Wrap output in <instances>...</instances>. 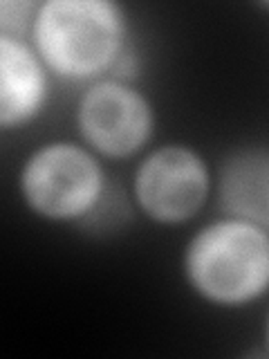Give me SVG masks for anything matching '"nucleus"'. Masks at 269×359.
I'll return each instance as SVG.
<instances>
[{
    "label": "nucleus",
    "instance_id": "f257e3e1",
    "mask_svg": "<svg viewBox=\"0 0 269 359\" xmlns=\"http://www.w3.org/2000/svg\"><path fill=\"white\" fill-rule=\"evenodd\" d=\"M32 32L45 67L67 81L112 72L128 50L126 16L110 0H48L39 5Z\"/></svg>",
    "mask_w": 269,
    "mask_h": 359
},
{
    "label": "nucleus",
    "instance_id": "f03ea898",
    "mask_svg": "<svg viewBox=\"0 0 269 359\" xmlns=\"http://www.w3.org/2000/svg\"><path fill=\"white\" fill-rule=\"evenodd\" d=\"M184 274L202 299L244 306L269 290V233L240 218L202 227L184 252Z\"/></svg>",
    "mask_w": 269,
    "mask_h": 359
},
{
    "label": "nucleus",
    "instance_id": "7ed1b4c3",
    "mask_svg": "<svg viewBox=\"0 0 269 359\" xmlns=\"http://www.w3.org/2000/svg\"><path fill=\"white\" fill-rule=\"evenodd\" d=\"M20 194L41 218L85 220L106 196V175L97 157L83 146L52 142L27 157L20 171Z\"/></svg>",
    "mask_w": 269,
    "mask_h": 359
},
{
    "label": "nucleus",
    "instance_id": "20e7f679",
    "mask_svg": "<svg viewBox=\"0 0 269 359\" xmlns=\"http://www.w3.org/2000/svg\"><path fill=\"white\" fill-rule=\"evenodd\" d=\"M134 200L155 222L179 224L202 209L211 191L207 162L182 144H168L144 157L134 173Z\"/></svg>",
    "mask_w": 269,
    "mask_h": 359
},
{
    "label": "nucleus",
    "instance_id": "39448f33",
    "mask_svg": "<svg viewBox=\"0 0 269 359\" xmlns=\"http://www.w3.org/2000/svg\"><path fill=\"white\" fill-rule=\"evenodd\" d=\"M76 126L92 151L115 160L130 157L151 140L153 106L126 81H99L78 99Z\"/></svg>",
    "mask_w": 269,
    "mask_h": 359
},
{
    "label": "nucleus",
    "instance_id": "423d86ee",
    "mask_svg": "<svg viewBox=\"0 0 269 359\" xmlns=\"http://www.w3.org/2000/svg\"><path fill=\"white\" fill-rule=\"evenodd\" d=\"M48 99V67L22 39L0 36V126L16 128Z\"/></svg>",
    "mask_w": 269,
    "mask_h": 359
},
{
    "label": "nucleus",
    "instance_id": "0eeeda50",
    "mask_svg": "<svg viewBox=\"0 0 269 359\" xmlns=\"http://www.w3.org/2000/svg\"><path fill=\"white\" fill-rule=\"evenodd\" d=\"M218 200L231 218L269 227V151L242 149L220 166Z\"/></svg>",
    "mask_w": 269,
    "mask_h": 359
},
{
    "label": "nucleus",
    "instance_id": "6e6552de",
    "mask_svg": "<svg viewBox=\"0 0 269 359\" xmlns=\"http://www.w3.org/2000/svg\"><path fill=\"white\" fill-rule=\"evenodd\" d=\"M39 5L32 0H5L0 5V32L3 36L20 39L27 27H34Z\"/></svg>",
    "mask_w": 269,
    "mask_h": 359
},
{
    "label": "nucleus",
    "instance_id": "1a4fd4ad",
    "mask_svg": "<svg viewBox=\"0 0 269 359\" xmlns=\"http://www.w3.org/2000/svg\"><path fill=\"white\" fill-rule=\"evenodd\" d=\"M267 346H269V317H267Z\"/></svg>",
    "mask_w": 269,
    "mask_h": 359
}]
</instances>
